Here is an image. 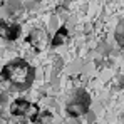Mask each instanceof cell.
Here are the masks:
<instances>
[{"instance_id":"1","label":"cell","mask_w":124,"mask_h":124,"mask_svg":"<svg viewBox=\"0 0 124 124\" xmlns=\"http://www.w3.org/2000/svg\"><path fill=\"white\" fill-rule=\"evenodd\" d=\"M2 79L7 81L10 85L17 87L19 91H23L27 87H30L34 82V77H35V69L25 61V59H14L8 64H5L2 67V72H0Z\"/></svg>"},{"instance_id":"2","label":"cell","mask_w":124,"mask_h":124,"mask_svg":"<svg viewBox=\"0 0 124 124\" xmlns=\"http://www.w3.org/2000/svg\"><path fill=\"white\" fill-rule=\"evenodd\" d=\"M89 107H91V96L81 89L65 104V112L72 117H79V116H82L89 111Z\"/></svg>"},{"instance_id":"3","label":"cell","mask_w":124,"mask_h":124,"mask_svg":"<svg viewBox=\"0 0 124 124\" xmlns=\"http://www.w3.org/2000/svg\"><path fill=\"white\" fill-rule=\"evenodd\" d=\"M10 112L14 116H17V117H30V119H34L35 114L39 112V106L32 104L27 99H17L10 106Z\"/></svg>"},{"instance_id":"4","label":"cell","mask_w":124,"mask_h":124,"mask_svg":"<svg viewBox=\"0 0 124 124\" xmlns=\"http://www.w3.org/2000/svg\"><path fill=\"white\" fill-rule=\"evenodd\" d=\"M27 44H29V47H32L35 52H42V50H45V47L49 45V35H47L44 30H40V29H35V30H32V32L29 34Z\"/></svg>"},{"instance_id":"5","label":"cell","mask_w":124,"mask_h":124,"mask_svg":"<svg viewBox=\"0 0 124 124\" xmlns=\"http://www.w3.org/2000/svg\"><path fill=\"white\" fill-rule=\"evenodd\" d=\"M19 35H20V27L17 23H8L3 19H0V39L15 40Z\"/></svg>"},{"instance_id":"6","label":"cell","mask_w":124,"mask_h":124,"mask_svg":"<svg viewBox=\"0 0 124 124\" xmlns=\"http://www.w3.org/2000/svg\"><path fill=\"white\" fill-rule=\"evenodd\" d=\"M65 40H67V29L61 27L57 30V34L52 37V45H62V44H65Z\"/></svg>"}]
</instances>
